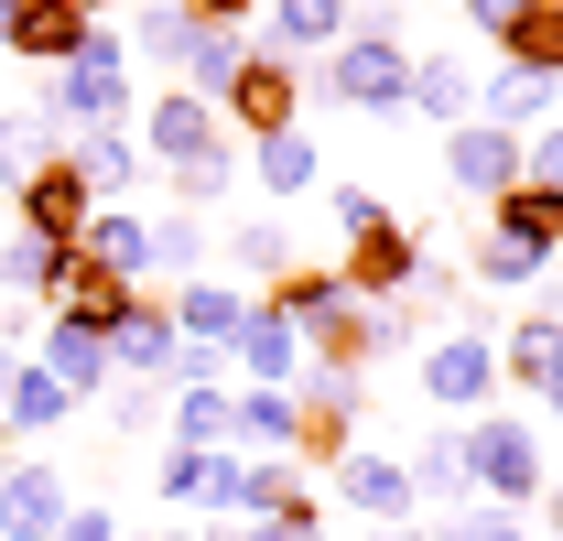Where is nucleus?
<instances>
[{
  "label": "nucleus",
  "instance_id": "c756f323",
  "mask_svg": "<svg viewBox=\"0 0 563 541\" xmlns=\"http://www.w3.org/2000/svg\"><path fill=\"white\" fill-rule=\"evenodd\" d=\"M217 250H228V270H239L250 292H272L282 270H292V239H282V217H239V228H228Z\"/></svg>",
  "mask_w": 563,
  "mask_h": 541
},
{
  "label": "nucleus",
  "instance_id": "72a5a7b5",
  "mask_svg": "<svg viewBox=\"0 0 563 541\" xmlns=\"http://www.w3.org/2000/svg\"><path fill=\"white\" fill-rule=\"evenodd\" d=\"M412 109L422 120H477V76L455 55H412Z\"/></svg>",
  "mask_w": 563,
  "mask_h": 541
},
{
  "label": "nucleus",
  "instance_id": "b1692460",
  "mask_svg": "<svg viewBox=\"0 0 563 541\" xmlns=\"http://www.w3.org/2000/svg\"><path fill=\"white\" fill-rule=\"evenodd\" d=\"M163 357H174V314H163V292H141L131 314L109 325V379H152L163 390Z\"/></svg>",
  "mask_w": 563,
  "mask_h": 541
},
{
  "label": "nucleus",
  "instance_id": "0eeeda50",
  "mask_svg": "<svg viewBox=\"0 0 563 541\" xmlns=\"http://www.w3.org/2000/svg\"><path fill=\"white\" fill-rule=\"evenodd\" d=\"M217 120H228V141L292 131V120H303V66H292V55H272V44H250V55H239V76L217 87Z\"/></svg>",
  "mask_w": 563,
  "mask_h": 541
},
{
  "label": "nucleus",
  "instance_id": "de8ad7c7",
  "mask_svg": "<svg viewBox=\"0 0 563 541\" xmlns=\"http://www.w3.org/2000/svg\"><path fill=\"white\" fill-rule=\"evenodd\" d=\"M55 541H120V520H109V509H98V498H76L66 520H55Z\"/></svg>",
  "mask_w": 563,
  "mask_h": 541
},
{
  "label": "nucleus",
  "instance_id": "49530a36",
  "mask_svg": "<svg viewBox=\"0 0 563 541\" xmlns=\"http://www.w3.org/2000/svg\"><path fill=\"white\" fill-rule=\"evenodd\" d=\"M477 292H531V270L509 261V250H498V239H477Z\"/></svg>",
  "mask_w": 563,
  "mask_h": 541
},
{
  "label": "nucleus",
  "instance_id": "4be33fe9",
  "mask_svg": "<svg viewBox=\"0 0 563 541\" xmlns=\"http://www.w3.org/2000/svg\"><path fill=\"white\" fill-rule=\"evenodd\" d=\"M66 411H76V390L44 368V357H22V368L0 379V444H33V433H55Z\"/></svg>",
  "mask_w": 563,
  "mask_h": 541
},
{
  "label": "nucleus",
  "instance_id": "f704fd0d",
  "mask_svg": "<svg viewBox=\"0 0 563 541\" xmlns=\"http://www.w3.org/2000/svg\"><path fill=\"white\" fill-rule=\"evenodd\" d=\"M228 444H239V455H292V390H239Z\"/></svg>",
  "mask_w": 563,
  "mask_h": 541
},
{
  "label": "nucleus",
  "instance_id": "a878e982",
  "mask_svg": "<svg viewBox=\"0 0 563 541\" xmlns=\"http://www.w3.org/2000/svg\"><path fill=\"white\" fill-rule=\"evenodd\" d=\"M66 270H76V250H66V239H22V228L0 239V281H11V292H22L33 314H55V292H66Z\"/></svg>",
  "mask_w": 563,
  "mask_h": 541
},
{
  "label": "nucleus",
  "instance_id": "5fc2aeb1",
  "mask_svg": "<svg viewBox=\"0 0 563 541\" xmlns=\"http://www.w3.org/2000/svg\"><path fill=\"white\" fill-rule=\"evenodd\" d=\"M163 541H207V531H185V520H163Z\"/></svg>",
  "mask_w": 563,
  "mask_h": 541
},
{
  "label": "nucleus",
  "instance_id": "6ab92c4d",
  "mask_svg": "<svg viewBox=\"0 0 563 541\" xmlns=\"http://www.w3.org/2000/svg\"><path fill=\"white\" fill-rule=\"evenodd\" d=\"M250 33H261L272 55H292V66H303V55H336V44H347V0H261Z\"/></svg>",
  "mask_w": 563,
  "mask_h": 541
},
{
  "label": "nucleus",
  "instance_id": "ddd939ff",
  "mask_svg": "<svg viewBox=\"0 0 563 541\" xmlns=\"http://www.w3.org/2000/svg\"><path fill=\"white\" fill-rule=\"evenodd\" d=\"M336 498H347L357 520H368V531H390V520H412L422 498H412V466H401V455H368V444H347V455H336Z\"/></svg>",
  "mask_w": 563,
  "mask_h": 541
},
{
  "label": "nucleus",
  "instance_id": "7c9ffc66",
  "mask_svg": "<svg viewBox=\"0 0 563 541\" xmlns=\"http://www.w3.org/2000/svg\"><path fill=\"white\" fill-rule=\"evenodd\" d=\"M239 55H250V33H207V22H185V55H174V87L217 98V87L239 76Z\"/></svg>",
  "mask_w": 563,
  "mask_h": 541
},
{
  "label": "nucleus",
  "instance_id": "473e14b6",
  "mask_svg": "<svg viewBox=\"0 0 563 541\" xmlns=\"http://www.w3.org/2000/svg\"><path fill=\"white\" fill-rule=\"evenodd\" d=\"M131 303H141V281H109V270H87V261H76V270H66V292H55V314L98 325V336H109V325H120Z\"/></svg>",
  "mask_w": 563,
  "mask_h": 541
},
{
  "label": "nucleus",
  "instance_id": "3c124183",
  "mask_svg": "<svg viewBox=\"0 0 563 541\" xmlns=\"http://www.w3.org/2000/svg\"><path fill=\"white\" fill-rule=\"evenodd\" d=\"M368 541H433V531H412V520H390V531H368Z\"/></svg>",
  "mask_w": 563,
  "mask_h": 541
},
{
  "label": "nucleus",
  "instance_id": "a18cd8bd",
  "mask_svg": "<svg viewBox=\"0 0 563 541\" xmlns=\"http://www.w3.org/2000/svg\"><path fill=\"white\" fill-rule=\"evenodd\" d=\"M185 22H207V33H250L261 22V0H174Z\"/></svg>",
  "mask_w": 563,
  "mask_h": 541
},
{
  "label": "nucleus",
  "instance_id": "9b49d317",
  "mask_svg": "<svg viewBox=\"0 0 563 541\" xmlns=\"http://www.w3.org/2000/svg\"><path fill=\"white\" fill-rule=\"evenodd\" d=\"M76 509V487H66V466H44V455H0V541H55V520Z\"/></svg>",
  "mask_w": 563,
  "mask_h": 541
},
{
  "label": "nucleus",
  "instance_id": "2f4dec72",
  "mask_svg": "<svg viewBox=\"0 0 563 541\" xmlns=\"http://www.w3.org/2000/svg\"><path fill=\"white\" fill-rule=\"evenodd\" d=\"M217 261V239H207V217H152V281H196V270Z\"/></svg>",
  "mask_w": 563,
  "mask_h": 541
},
{
  "label": "nucleus",
  "instance_id": "ea45409f",
  "mask_svg": "<svg viewBox=\"0 0 563 541\" xmlns=\"http://www.w3.org/2000/svg\"><path fill=\"white\" fill-rule=\"evenodd\" d=\"M131 44H141V55H152V66H163V76H174V55H185V11H174V0H141Z\"/></svg>",
  "mask_w": 563,
  "mask_h": 541
},
{
  "label": "nucleus",
  "instance_id": "f257e3e1",
  "mask_svg": "<svg viewBox=\"0 0 563 541\" xmlns=\"http://www.w3.org/2000/svg\"><path fill=\"white\" fill-rule=\"evenodd\" d=\"M131 141H141V163H152L185 206H217L228 185H239V141H228V120H217V98L174 87V76L141 98V131Z\"/></svg>",
  "mask_w": 563,
  "mask_h": 541
},
{
  "label": "nucleus",
  "instance_id": "393cba45",
  "mask_svg": "<svg viewBox=\"0 0 563 541\" xmlns=\"http://www.w3.org/2000/svg\"><path fill=\"white\" fill-rule=\"evenodd\" d=\"M33 357H44V368L66 379L76 401H87V390H109V336H98V325H76V314H44V336H33Z\"/></svg>",
  "mask_w": 563,
  "mask_h": 541
},
{
  "label": "nucleus",
  "instance_id": "13d9d810",
  "mask_svg": "<svg viewBox=\"0 0 563 541\" xmlns=\"http://www.w3.org/2000/svg\"><path fill=\"white\" fill-rule=\"evenodd\" d=\"M553 314H563V303H553Z\"/></svg>",
  "mask_w": 563,
  "mask_h": 541
},
{
  "label": "nucleus",
  "instance_id": "9d476101",
  "mask_svg": "<svg viewBox=\"0 0 563 541\" xmlns=\"http://www.w3.org/2000/svg\"><path fill=\"white\" fill-rule=\"evenodd\" d=\"M44 120H76V131H131V120H141V87H131V66H55Z\"/></svg>",
  "mask_w": 563,
  "mask_h": 541
},
{
  "label": "nucleus",
  "instance_id": "a211bd4d",
  "mask_svg": "<svg viewBox=\"0 0 563 541\" xmlns=\"http://www.w3.org/2000/svg\"><path fill=\"white\" fill-rule=\"evenodd\" d=\"M239 174H250L261 196H314V185H325V152H314V131L292 120V131H261V141H239Z\"/></svg>",
  "mask_w": 563,
  "mask_h": 541
},
{
  "label": "nucleus",
  "instance_id": "79ce46f5",
  "mask_svg": "<svg viewBox=\"0 0 563 541\" xmlns=\"http://www.w3.org/2000/svg\"><path fill=\"white\" fill-rule=\"evenodd\" d=\"M520 185H542V196H563V120H542V131L520 141Z\"/></svg>",
  "mask_w": 563,
  "mask_h": 541
},
{
  "label": "nucleus",
  "instance_id": "a19ab883",
  "mask_svg": "<svg viewBox=\"0 0 563 541\" xmlns=\"http://www.w3.org/2000/svg\"><path fill=\"white\" fill-rule=\"evenodd\" d=\"M357 325H368V357H401V346L422 336V314H412V292H401V303H357Z\"/></svg>",
  "mask_w": 563,
  "mask_h": 541
},
{
  "label": "nucleus",
  "instance_id": "f03ea898",
  "mask_svg": "<svg viewBox=\"0 0 563 541\" xmlns=\"http://www.w3.org/2000/svg\"><path fill=\"white\" fill-rule=\"evenodd\" d=\"M401 0H368L347 11V44L325 55V98L357 109V120H412V44H401Z\"/></svg>",
  "mask_w": 563,
  "mask_h": 541
},
{
  "label": "nucleus",
  "instance_id": "aec40b11",
  "mask_svg": "<svg viewBox=\"0 0 563 541\" xmlns=\"http://www.w3.org/2000/svg\"><path fill=\"white\" fill-rule=\"evenodd\" d=\"M0 44H11V55H22V66H76V55H87V11H66V0H11V33H0Z\"/></svg>",
  "mask_w": 563,
  "mask_h": 541
},
{
  "label": "nucleus",
  "instance_id": "c9c22d12",
  "mask_svg": "<svg viewBox=\"0 0 563 541\" xmlns=\"http://www.w3.org/2000/svg\"><path fill=\"white\" fill-rule=\"evenodd\" d=\"M207 509H217V520H250V509H261V455L217 444V455H207Z\"/></svg>",
  "mask_w": 563,
  "mask_h": 541
},
{
  "label": "nucleus",
  "instance_id": "4c0bfd02",
  "mask_svg": "<svg viewBox=\"0 0 563 541\" xmlns=\"http://www.w3.org/2000/svg\"><path fill=\"white\" fill-rule=\"evenodd\" d=\"M152 487H163V509H207V455H196V444H163Z\"/></svg>",
  "mask_w": 563,
  "mask_h": 541
},
{
  "label": "nucleus",
  "instance_id": "c85d7f7f",
  "mask_svg": "<svg viewBox=\"0 0 563 541\" xmlns=\"http://www.w3.org/2000/svg\"><path fill=\"white\" fill-rule=\"evenodd\" d=\"M66 152H76V174H87V196H98V206H120L141 185V141L131 131H76Z\"/></svg>",
  "mask_w": 563,
  "mask_h": 541
},
{
  "label": "nucleus",
  "instance_id": "6e6552de",
  "mask_svg": "<svg viewBox=\"0 0 563 541\" xmlns=\"http://www.w3.org/2000/svg\"><path fill=\"white\" fill-rule=\"evenodd\" d=\"M87 174H76V152H44V163H33V174H22V185H11V228H22V239H66L76 250V228H87Z\"/></svg>",
  "mask_w": 563,
  "mask_h": 541
},
{
  "label": "nucleus",
  "instance_id": "4d7b16f0",
  "mask_svg": "<svg viewBox=\"0 0 563 541\" xmlns=\"http://www.w3.org/2000/svg\"><path fill=\"white\" fill-rule=\"evenodd\" d=\"M0 33H11V0H0Z\"/></svg>",
  "mask_w": 563,
  "mask_h": 541
},
{
  "label": "nucleus",
  "instance_id": "c03bdc74",
  "mask_svg": "<svg viewBox=\"0 0 563 541\" xmlns=\"http://www.w3.org/2000/svg\"><path fill=\"white\" fill-rule=\"evenodd\" d=\"M109 422H120V433H152V422H163V390H152V379L109 390Z\"/></svg>",
  "mask_w": 563,
  "mask_h": 541
},
{
  "label": "nucleus",
  "instance_id": "8fccbe9b",
  "mask_svg": "<svg viewBox=\"0 0 563 541\" xmlns=\"http://www.w3.org/2000/svg\"><path fill=\"white\" fill-rule=\"evenodd\" d=\"M531 509H542V531L563 541V487H542V498H531Z\"/></svg>",
  "mask_w": 563,
  "mask_h": 541
},
{
  "label": "nucleus",
  "instance_id": "423d86ee",
  "mask_svg": "<svg viewBox=\"0 0 563 541\" xmlns=\"http://www.w3.org/2000/svg\"><path fill=\"white\" fill-rule=\"evenodd\" d=\"M357 411H368L357 368H314L303 357V379H292V466H336L357 444Z\"/></svg>",
  "mask_w": 563,
  "mask_h": 541
},
{
  "label": "nucleus",
  "instance_id": "dca6fc26",
  "mask_svg": "<svg viewBox=\"0 0 563 541\" xmlns=\"http://www.w3.org/2000/svg\"><path fill=\"white\" fill-rule=\"evenodd\" d=\"M563 368V314L553 303H520V325L498 336V390H520V401H542Z\"/></svg>",
  "mask_w": 563,
  "mask_h": 541
},
{
  "label": "nucleus",
  "instance_id": "09e8293b",
  "mask_svg": "<svg viewBox=\"0 0 563 541\" xmlns=\"http://www.w3.org/2000/svg\"><path fill=\"white\" fill-rule=\"evenodd\" d=\"M509 11H520V0H466V22H477L488 44H498V22H509Z\"/></svg>",
  "mask_w": 563,
  "mask_h": 541
},
{
  "label": "nucleus",
  "instance_id": "4468645a",
  "mask_svg": "<svg viewBox=\"0 0 563 541\" xmlns=\"http://www.w3.org/2000/svg\"><path fill=\"white\" fill-rule=\"evenodd\" d=\"M488 239L509 250V261L531 270V281H553V239H563V196H542V185H509V196L488 206Z\"/></svg>",
  "mask_w": 563,
  "mask_h": 541
},
{
  "label": "nucleus",
  "instance_id": "f8f14e48",
  "mask_svg": "<svg viewBox=\"0 0 563 541\" xmlns=\"http://www.w3.org/2000/svg\"><path fill=\"white\" fill-rule=\"evenodd\" d=\"M228 368H239L250 390H292V379H303V325L272 314V303H250L239 336H228Z\"/></svg>",
  "mask_w": 563,
  "mask_h": 541
},
{
  "label": "nucleus",
  "instance_id": "37998d69",
  "mask_svg": "<svg viewBox=\"0 0 563 541\" xmlns=\"http://www.w3.org/2000/svg\"><path fill=\"white\" fill-rule=\"evenodd\" d=\"M207 541H325V520H217Z\"/></svg>",
  "mask_w": 563,
  "mask_h": 541
},
{
  "label": "nucleus",
  "instance_id": "f3484780",
  "mask_svg": "<svg viewBox=\"0 0 563 541\" xmlns=\"http://www.w3.org/2000/svg\"><path fill=\"white\" fill-rule=\"evenodd\" d=\"M76 261L109 270V281H141V292H152V217H131V206H87V228H76Z\"/></svg>",
  "mask_w": 563,
  "mask_h": 541
},
{
  "label": "nucleus",
  "instance_id": "2eb2a0df",
  "mask_svg": "<svg viewBox=\"0 0 563 541\" xmlns=\"http://www.w3.org/2000/svg\"><path fill=\"white\" fill-rule=\"evenodd\" d=\"M250 303H261V292H250V281H217V270H196V281L163 292V314H174V336H185V346H228Z\"/></svg>",
  "mask_w": 563,
  "mask_h": 541
},
{
  "label": "nucleus",
  "instance_id": "bb28decb",
  "mask_svg": "<svg viewBox=\"0 0 563 541\" xmlns=\"http://www.w3.org/2000/svg\"><path fill=\"white\" fill-rule=\"evenodd\" d=\"M477 120H498V131H542L553 120V76H531V66H488L477 76Z\"/></svg>",
  "mask_w": 563,
  "mask_h": 541
},
{
  "label": "nucleus",
  "instance_id": "1a4fd4ad",
  "mask_svg": "<svg viewBox=\"0 0 563 541\" xmlns=\"http://www.w3.org/2000/svg\"><path fill=\"white\" fill-rule=\"evenodd\" d=\"M444 185L466 206H498L520 185V131H498V120H455L444 131Z\"/></svg>",
  "mask_w": 563,
  "mask_h": 541
},
{
  "label": "nucleus",
  "instance_id": "39448f33",
  "mask_svg": "<svg viewBox=\"0 0 563 541\" xmlns=\"http://www.w3.org/2000/svg\"><path fill=\"white\" fill-rule=\"evenodd\" d=\"M466 487H477V509H531V498L553 487V466H542V433H531L509 401L466 422Z\"/></svg>",
  "mask_w": 563,
  "mask_h": 541
},
{
  "label": "nucleus",
  "instance_id": "5701e85b",
  "mask_svg": "<svg viewBox=\"0 0 563 541\" xmlns=\"http://www.w3.org/2000/svg\"><path fill=\"white\" fill-rule=\"evenodd\" d=\"M401 466H412V498H433V520H466L477 509V487H466V422H433L422 455H401Z\"/></svg>",
  "mask_w": 563,
  "mask_h": 541
},
{
  "label": "nucleus",
  "instance_id": "58836bf2",
  "mask_svg": "<svg viewBox=\"0 0 563 541\" xmlns=\"http://www.w3.org/2000/svg\"><path fill=\"white\" fill-rule=\"evenodd\" d=\"M433 541H542L531 509H466V520H433Z\"/></svg>",
  "mask_w": 563,
  "mask_h": 541
},
{
  "label": "nucleus",
  "instance_id": "7ed1b4c3",
  "mask_svg": "<svg viewBox=\"0 0 563 541\" xmlns=\"http://www.w3.org/2000/svg\"><path fill=\"white\" fill-rule=\"evenodd\" d=\"M325 206H336V228H347V261H336L347 292H357V303H401V292L422 281V239L368 196V185H325Z\"/></svg>",
  "mask_w": 563,
  "mask_h": 541
},
{
  "label": "nucleus",
  "instance_id": "6e6d98bb",
  "mask_svg": "<svg viewBox=\"0 0 563 541\" xmlns=\"http://www.w3.org/2000/svg\"><path fill=\"white\" fill-rule=\"evenodd\" d=\"M553 281H563V239H553ZM553 303H563V292H553Z\"/></svg>",
  "mask_w": 563,
  "mask_h": 541
},
{
  "label": "nucleus",
  "instance_id": "e433bc0d",
  "mask_svg": "<svg viewBox=\"0 0 563 541\" xmlns=\"http://www.w3.org/2000/svg\"><path fill=\"white\" fill-rule=\"evenodd\" d=\"M228 422H239V390H174V444L217 455V444H228Z\"/></svg>",
  "mask_w": 563,
  "mask_h": 541
},
{
  "label": "nucleus",
  "instance_id": "603ef678",
  "mask_svg": "<svg viewBox=\"0 0 563 541\" xmlns=\"http://www.w3.org/2000/svg\"><path fill=\"white\" fill-rule=\"evenodd\" d=\"M66 11H87V22H109V11H120V0H66Z\"/></svg>",
  "mask_w": 563,
  "mask_h": 541
},
{
  "label": "nucleus",
  "instance_id": "cd10ccee",
  "mask_svg": "<svg viewBox=\"0 0 563 541\" xmlns=\"http://www.w3.org/2000/svg\"><path fill=\"white\" fill-rule=\"evenodd\" d=\"M498 66H531L563 87V0H520L509 22H498Z\"/></svg>",
  "mask_w": 563,
  "mask_h": 541
},
{
  "label": "nucleus",
  "instance_id": "20e7f679",
  "mask_svg": "<svg viewBox=\"0 0 563 541\" xmlns=\"http://www.w3.org/2000/svg\"><path fill=\"white\" fill-rule=\"evenodd\" d=\"M422 401H433V422H477V411H498V325L477 314V303L422 346Z\"/></svg>",
  "mask_w": 563,
  "mask_h": 541
},
{
  "label": "nucleus",
  "instance_id": "864d4df0",
  "mask_svg": "<svg viewBox=\"0 0 563 541\" xmlns=\"http://www.w3.org/2000/svg\"><path fill=\"white\" fill-rule=\"evenodd\" d=\"M542 411H553V422H563V368H553V390H542Z\"/></svg>",
  "mask_w": 563,
  "mask_h": 541
},
{
  "label": "nucleus",
  "instance_id": "412c9836",
  "mask_svg": "<svg viewBox=\"0 0 563 541\" xmlns=\"http://www.w3.org/2000/svg\"><path fill=\"white\" fill-rule=\"evenodd\" d=\"M261 303H272V314H292L303 336H325V325H347V314H357L347 270H325V261H292V270L272 281V292H261Z\"/></svg>",
  "mask_w": 563,
  "mask_h": 541
}]
</instances>
